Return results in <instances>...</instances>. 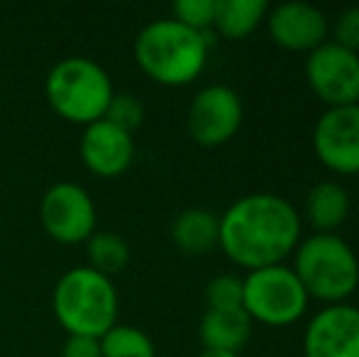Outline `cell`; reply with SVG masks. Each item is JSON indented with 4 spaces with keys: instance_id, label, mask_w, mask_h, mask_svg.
<instances>
[{
    "instance_id": "6da1fadb",
    "label": "cell",
    "mask_w": 359,
    "mask_h": 357,
    "mask_svg": "<svg viewBox=\"0 0 359 357\" xmlns=\"http://www.w3.org/2000/svg\"><path fill=\"white\" fill-rule=\"evenodd\" d=\"M303 220L279 194H250L220 215L217 248L247 271L284 264L301 243Z\"/></svg>"
},
{
    "instance_id": "7a4b0ae2",
    "label": "cell",
    "mask_w": 359,
    "mask_h": 357,
    "mask_svg": "<svg viewBox=\"0 0 359 357\" xmlns=\"http://www.w3.org/2000/svg\"><path fill=\"white\" fill-rule=\"evenodd\" d=\"M208 32L181 25L179 20H154L135 39L140 69L161 86H186L196 81L208 62Z\"/></svg>"
},
{
    "instance_id": "3957f363",
    "label": "cell",
    "mask_w": 359,
    "mask_h": 357,
    "mask_svg": "<svg viewBox=\"0 0 359 357\" xmlns=\"http://www.w3.org/2000/svg\"><path fill=\"white\" fill-rule=\"evenodd\" d=\"M291 269L308 299L325 301L327 306L345 304L359 286L357 252L335 233H316L301 240Z\"/></svg>"
},
{
    "instance_id": "277c9868",
    "label": "cell",
    "mask_w": 359,
    "mask_h": 357,
    "mask_svg": "<svg viewBox=\"0 0 359 357\" xmlns=\"http://www.w3.org/2000/svg\"><path fill=\"white\" fill-rule=\"evenodd\" d=\"M52 306L69 335L103 338L118 318V291L110 276L90 267H74L57 281Z\"/></svg>"
},
{
    "instance_id": "5b68a950",
    "label": "cell",
    "mask_w": 359,
    "mask_h": 357,
    "mask_svg": "<svg viewBox=\"0 0 359 357\" xmlns=\"http://www.w3.org/2000/svg\"><path fill=\"white\" fill-rule=\"evenodd\" d=\"M47 100L64 120L90 125L100 120L113 98V83L105 69L86 57H69L49 72Z\"/></svg>"
},
{
    "instance_id": "8992f818",
    "label": "cell",
    "mask_w": 359,
    "mask_h": 357,
    "mask_svg": "<svg viewBox=\"0 0 359 357\" xmlns=\"http://www.w3.org/2000/svg\"><path fill=\"white\" fill-rule=\"evenodd\" d=\"M308 304L311 299L288 264L247 271L242 279V309L252 323L269 328L293 325L306 316Z\"/></svg>"
},
{
    "instance_id": "52a82bcc",
    "label": "cell",
    "mask_w": 359,
    "mask_h": 357,
    "mask_svg": "<svg viewBox=\"0 0 359 357\" xmlns=\"http://www.w3.org/2000/svg\"><path fill=\"white\" fill-rule=\"evenodd\" d=\"M306 81L327 108L359 103V54L325 42L306 59Z\"/></svg>"
},
{
    "instance_id": "ba28073f",
    "label": "cell",
    "mask_w": 359,
    "mask_h": 357,
    "mask_svg": "<svg viewBox=\"0 0 359 357\" xmlns=\"http://www.w3.org/2000/svg\"><path fill=\"white\" fill-rule=\"evenodd\" d=\"M240 95L227 86H205L194 95L186 115V128L201 147H220L230 142L242 125Z\"/></svg>"
},
{
    "instance_id": "9c48e42d",
    "label": "cell",
    "mask_w": 359,
    "mask_h": 357,
    "mask_svg": "<svg viewBox=\"0 0 359 357\" xmlns=\"http://www.w3.org/2000/svg\"><path fill=\"white\" fill-rule=\"evenodd\" d=\"M313 152L325 169L342 177L359 174V103L327 108L313 128Z\"/></svg>"
},
{
    "instance_id": "30bf717a",
    "label": "cell",
    "mask_w": 359,
    "mask_h": 357,
    "mask_svg": "<svg viewBox=\"0 0 359 357\" xmlns=\"http://www.w3.org/2000/svg\"><path fill=\"white\" fill-rule=\"evenodd\" d=\"M42 225L57 243L79 245L95 233V206L88 191L72 181L54 184L42 196Z\"/></svg>"
},
{
    "instance_id": "8fae6325",
    "label": "cell",
    "mask_w": 359,
    "mask_h": 357,
    "mask_svg": "<svg viewBox=\"0 0 359 357\" xmlns=\"http://www.w3.org/2000/svg\"><path fill=\"white\" fill-rule=\"evenodd\" d=\"M306 357H359V309L332 304L308 321L303 335Z\"/></svg>"
},
{
    "instance_id": "7c38bea8",
    "label": "cell",
    "mask_w": 359,
    "mask_h": 357,
    "mask_svg": "<svg viewBox=\"0 0 359 357\" xmlns=\"http://www.w3.org/2000/svg\"><path fill=\"white\" fill-rule=\"evenodd\" d=\"M274 44L288 52H308L327 42V18L311 3H281L266 13Z\"/></svg>"
},
{
    "instance_id": "4fadbf2b",
    "label": "cell",
    "mask_w": 359,
    "mask_h": 357,
    "mask_svg": "<svg viewBox=\"0 0 359 357\" xmlns=\"http://www.w3.org/2000/svg\"><path fill=\"white\" fill-rule=\"evenodd\" d=\"M133 157L135 142L130 133L103 118L86 125L81 137V159L93 174L105 179L120 177L133 164Z\"/></svg>"
},
{
    "instance_id": "5bb4252c",
    "label": "cell",
    "mask_w": 359,
    "mask_h": 357,
    "mask_svg": "<svg viewBox=\"0 0 359 357\" xmlns=\"http://www.w3.org/2000/svg\"><path fill=\"white\" fill-rule=\"evenodd\" d=\"M252 318L240 311H205L198 325L203 350L240 353L252 338Z\"/></svg>"
},
{
    "instance_id": "9a60e30c",
    "label": "cell",
    "mask_w": 359,
    "mask_h": 357,
    "mask_svg": "<svg viewBox=\"0 0 359 357\" xmlns=\"http://www.w3.org/2000/svg\"><path fill=\"white\" fill-rule=\"evenodd\" d=\"M350 194L337 181H320L306 196V220L316 233H335L350 215Z\"/></svg>"
},
{
    "instance_id": "2e32d148",
    "label": "cell",
    "mask_w": 359,
    "mask_h": 357,
    "mask_svg": "<svg viewBox=\"0 0 359 357\" xmlns=\"http://www.w3.org/2000/svg\"><path fill=\"white\" fill-rule=\"evenodd\" d=\"M220 218L208 208H189L176 215L171 240L184 255H205L217 248Z\"/></svg>"
},
{
    "instance_id": "e0dca14e",
    "label": "cell",
    "mask_w": 359,
    "mask_h": 357,
    "mask_svg": "<svg viewBox=\"0 0 359 357\" xmlns=\"http://www.w3.org/2000/svg\"><path fill=\"white\" fill-rule=\"evenodd\" d=\"M264 0H217L213 29L225 39H245L264 22Z\"/></svg>"
},
{
    "instance_id": "ac0fdd59",
    "label": "cell",
    "mask_w": 359,
    "mask_h": 357,
    "mask_svg": "<svg viewBox=\"0 0 359 357\" xmlns=\"http://www.w3.org/2000/svg\"><path fill=\"white\" fill-rule=\"evenodd\" d=\"M88 260L90 269L100 271L105 276L118 274L130 262V248L115 233H93L88 238Z\"/></svg>"
},
{
    "instance_id": "d6986e66",
    "label": "cell",
    "mask_w": 359,
    "mask_h": 357,
    "mask_svg": "<svg viewBox=\"0 0 359 357\" xmlns=\"http://www.w3.org/2000/svg\"><path fill=\"white\" fill-rule=\"evenodd\" d=\"M100 353L103 357H156L154 343L144 330L118 323L100 338Z\"/></svg>"
},
{
    "instance_id": "ffe728a7",
    "label": "cell",
    "mask_w": 359,
    "mask_h": 357,
    "mask_svg": "<svg viewBox=\"0 0 359 357\" xmlns=\"http://www.w3.org/2000/svg\"><path fill=\"white\" fill-rule=\"evenodd\" d=\"M208 311H240L242 309V279L232 274H217L205 286Z\"/></svg>"
},
{
    "instance_id": "44dd1931",
    "label": "cell",
    "mask_w": 359,
    "mask_h": 357,
    "mask_svg": "<svg viewBox=\"0 0 359 357\" xmlns=\"http://www.w3.org/2000/svg\"><path fill=\"white\" fill-rule=\"evenodd\" d=\"M103 120H108V123L118 125L120 130L133 135L144 120V105L133 93H113Z\"/></svg>"
},
{
    "instance_id": "7402d4cb",
    "label": "cell",
    "mask_w": 359,
    "mask_h": 357,
    "mask_svg": "<svg viewBox=\"0 0 359 357\" xmlns=\"http://www.w3.org/2000/svg\"><path fill=\"white\" fill-rule=\"evenodd\" d=\"M215 8L217 0H179L174 3V20L196 32H208L215 22Z\"/></svg>"
},
{
    "instance_id": "603a6c76",
    "label": "cell",
    "mask_w": 359,
    "mask_h": 357,
    "mask_svg": "<svg viewBox=\"0 0 359 357\" xmlns=\"http://www.w3.org/2000/svg\"><path fill=\"white\" fill-rule=\"evenodd\" d=\"M332 34H335V39H332L335 44H340V47L359 54V8L342 10L335 20Z\"/></svg>"
},
{
    "instance_id": "cb8c5ba5",
    "label": "cell",
    "mask_w": 359,
    "mask_h": 357,
    "mask_svg": "<svg viewBox=\"0 0 359 357\" xmlns=\"http://www.w3.org/2000/svg\"><path fill=\"white\" fill-rule=\"evenodd\" d=\"M62 357H103V353H100V338L69 335L62 348Z\"/></svg>"
},
{
    "instance_id": "d4e9b609",
    "label": "cell",
    "mask_w": 359,
    "mask_h": 357,
    "mask_svg": "<svg viewBox=\"0 0 359 357\" xmlns=\"http://www.w3.org/2000/svg\"><path fill=\"white\" fill-rule=\"evenodd\" d=\"M196 357H240L237 353H222V350H203L201 355Z\"/></svg>"
},
{
    "instance_id": "484cf974",
    "label": "cell",
    "mask_w": 359,
    "mask_h": 357,
    "mask_svg": "<svg viewBox=\"0 0 359 357\" xmlns=\"http://www.w3.org/2000/svg\"><path fill=\"white\" fill-rule=\"evenodd\" d=\"M357 179H359V174H357Z\"/></svg>"
}]
</instances>
